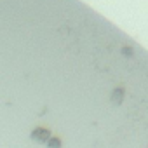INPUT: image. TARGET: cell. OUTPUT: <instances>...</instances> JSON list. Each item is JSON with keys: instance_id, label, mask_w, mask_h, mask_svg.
<instances>
[{"instance_id": "6da1fadb", "label": "cell", "mask_w": 148, "mask_h": 148, "mask_svg": "<svg viewBox=\"0 0 148 148\" xmlns=\"http://www.w3.org/2000/svg\"><path fill=\"white\" fill-rule=\"evenodd\" d=\"M49 138H51V131L45 127H35L32 131V139L37 143H47Z\"/></svg>"}, {"instance_id": "7a4b0ae2", "label": "cell", "mask_w": 148, "mask_h": 148, "mask_svg": "<svg viewBox=\"0 0 148 148\" xmlns=\"http://www.w3.org/2000/svg\"><path fill=\"white\" fill-rule=\"evenodd\" d=\"M122 99H124V89H122V87L113 89V92H112V103L120 105V103H122Z\"/></svg>"}, {"instance_id": "3957f363", "label": "cell", "mask_w": 148, "mask_h": 148, "mask_svg": "<svg viewBox=\"0 0 148 148\" xmlns=\"http://www.w3.org/2000/svg\"><path fill=\"white\" fill-rule=\"evenodd\" d=\"M45 145H47V148H61L63 143H61V139H59L58 136H51L49 141H47Z\"/></svg>"}, {"instance_id": "277c9868", "label": "cell", "mask_w": 148, "mask_h": 148, "mask_svg": "<svg viewBox=\"0 0 148 148\" xmlns=\"http://www.w3.org/2000/svg\"><path fill=\"white\" fill-rule=\"evenodd\" d=\"M122 54H124V56H127V58H131V56L134 54V49H132V47L124 45V47H122Z\"/></svg>"}]
</instances>
